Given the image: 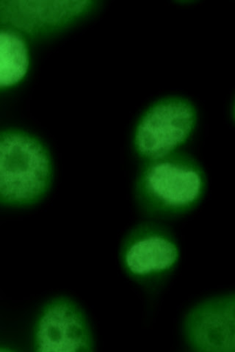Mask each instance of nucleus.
<instances>
[{"label": "nucleus", "instance_id": "1", "mask_svg": "<svg viewBox=\"0 0 235 352\" xmlns=\"http://www.w3.org/2000/svg\"><path fill=\"white\" fill-rule=\"evenodd\" d=\"M208 180L204 169L178 152L144 162L135 183V196L149 215L175 217L196 208L204 197Z\"/></svg>", "mask_w": 235, "mask_h": 352}, {"label": "nucleus", "instance_id": "8", "mask_svg": "<svg viewBox=\"0 0 235 352\" xmlns=\"http://www.w3.org/2000/svg\"><path fill=\"white\" fill-rule=\"evenodd\" d=\"M30 64L25 41L16 31L0 29V89L23 80Z\"/></svg>", "mask_w": 235, "mask_h": 352}, {"label": "nucleus", "instance_id": "3", "mask_svg": "<svg viewBox=\"0 0 235 352\" xmlns=\"http://www.w3.org/2000/svg\"><path fill=\"white\" fill-rule=\"evenodd\" d=\"M197 122V107L186 98L172 96L155 101L135 127L136 154L147 162L177 153L194 134Z\"/></svg>", "mask_w": 235, "mask_h": 352}, {"label": "nucleus", "instance_id": "6", "mask_svg": "<svg viewBox=\"0 0 235 352\" xmlns=\"http://www.w3.org/2000/svg\"><path fill=\"white\" fill-rule=\"evenodd\" d=\"M184 333L197 352L235 351V295L210 298L195 306L184 322Z\"/></svg>", "mask_w": 235, "mask_h": 352}, {"label": "nucleus", "instance_id": "7", "mask_svg": "<svg viewBox=\"0 0 235 352\" xmlns=\"http://www.w3.org/2000/svg\"><path fill=\"white\" fill-rule=\"evenodd\" d=\"M93 1H0V23L36 33L72 23L93 7Z\"/></svg>", "mask_w": 235, "mask_h": 352}, {"label": "nucleus", "instance_id": "2", "mask_svg": "<svg viewBox=\"0 0 235 352\" xmlns=\"http://www.w3.org/2000/svg\"><path fill=\"white\" fill-rule=\"evenodd\" d=\"M52 176L47 149L37 138L19 131L0 133V201L34 204L46 195Z\"/></svg>", "mask_w": 235, "mask_h": 352}, {"label": "nucleus", "instance_id": "5", "mask_svg": "<svg viewBox=\"0 0 235 352\" xmlns=\"http://www.w3.org/2000/svg\"><path fill=\"white\" fill-rule=\"evenodd\" d=\"M35 348L39 352H90L91 329L81 308L67 298L49 302L36 327Z\"/></svg>", "mask_w": 235, "mask_h": 352}, {"label": "nucleus", "instance_id": "4", "mask_svg": "<svg viewBox=\"0 0 235 352\" xmlns=\"http://www.w3.org/2000/svg\"><path fill=\"white\" fill-rule=\"evenodd\" d=\"M179 258L180 249L173 234L153 222L137 226L126 239L122 252L125 271L140 281L168 274Z\"/></svg>", "mask_w": 235, "mask_h": 352}]
</instances>
